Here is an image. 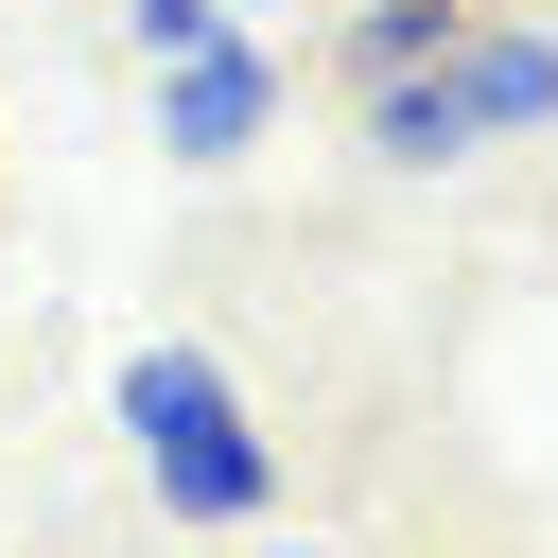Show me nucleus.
<instances>
[{
	"label": "nucleus",
	"instance_id": "nucleus-7",
	"mask_svg": "<svg viewBox=\"0 0 558 558\" xmlns=\"http://www.w3.org/2000/svg\"><path fill=\"white\" fill-rule=\"evenodd\" d=\"M227 17H244V35H262V0H227Z\"/></svg>",
	"mask_w": 558,
	"mask_h": 558
},
{
	"label": "nucleus",
	"instance_id": "nucleus-6",
	"mask_svg": "<svg viewBox=\"0 0 558 558\" xmlns=\"http://www.w3.org/2000/svg\"><path fill=\"white\" fill-rule=\"evenodd\" d=\"M227 35V0H122V52L140 70H174V52H209Z\"/></svg>",
	"mask_w": 558,
	"mask_h": 558
},
{
	"label": "nucleus",
	"instance_id": "nucleus-3",
	"mask_svg": "<svg viewBox=\"0 0 558 558\" xmlns=\"http://www.w3.org/2000/svg\"><path fill=\"white\" fill-rule=\"evenodd\" d=\"M349 140H366L384 174H453V157H488V122H471L453 52H418V70H366V87H349Z\"/></svg>",
	"mask_w": 558,
	"mask_h": 558
},
{
	"label": "nucleus",
	"instance_id": "nucleus-8",
	"mask_svg": "<svg viewBox=\"0 0 558 558\" xmlns=\"http://www.w3.org/2000/svg\"><path fill=\"white\" fill-rule=\"evenodd\" d=\"M279 558H314V541H279Z\"/></svg>",
	"mask_w": 558,
	"mask_h": 558
},
{
	"label": "nucleus",
	"instance_id": "nucleus-1",
	"mask_svg": "<svg viewBox=\"0 0 558 558\" xmlns=\"http://www.w3.org/2000/svg\"><path fill=\"white\" fill-rule=\"evenodd\" d=\"M105 418H122L140 488H157V523H192V541H244V523L279 506V436L244 418V384H227L192 331H140V349L105 366Z\"/></svg>",
	"mask_w": 558,
	"mask_h": 558
},
{
	"label": "nucleus",
	"instance_id": "nucleus-5",
	"mask_svg": "<svg viewBox=\"0 0 558 558\" xmlns=\"http://www.w3.org/2000/svg\"><path fill=\"white\" fill-rule=\"evenodd\" d=\"M453 17H471V0H366V17L331 35V70H349V87H366V70H418V52H453Z\"/></svg>",
	"mask_w": 558,
	"mask_h": 558
},
{
	"label": "nucleus",
	"instance_id": "nucleus-2",
	"mask_svg": "<svg viewBox=\"0 0 558 558\" xmlns=\"http://www.w3.org/2000/svg\"><path fill=\"white\" fill-rule=\"evenodd\" d=\"M262 140H279V52L227 17L209 52H174V70H157V157H174V174H244Z\"/></svg>",
	"mask_w": 558,
	"mask_h": 558
},
{
	"label": "nucleus",
	"instance_id": "nucleus-4",
	"mask_svg": "<svg viewBox=\"0 0 558 558\" xmlns=\"http://www.w3.org/2000/svg\"><path fill=\"white\" fill-rule=\"evenodd\" d=\"M453 87H471L488 140H541V122H558V17H488V0H471V17H453Z\"/></svg>",
	"mask_w": 558,
	"mask_h": 558
}]
</instances>
